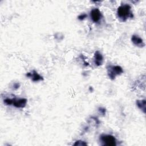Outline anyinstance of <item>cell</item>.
Instances as JSON below:
<instances>
[{
  "instance_id": "7c38bea8",
  "label": "cell",
  "mask_w": 146,
  "mask_h": 146,
  "mask_svg": "<svg viewBox=\"0 0 146 146\" xmlns=\"http://www.w3.org/2000/svg\"><path fill=\"white\" fill-rule=\"evenodd\" d=\"M14 88H19V84L18 83H15V84H14Z\"/></svg>"
},
{
  "instance_id": "ba28073f",
  "label": "cell",
  "mask_w": 146,
  "mask_h": 146,
  "mask_svg": "<svg viewBox=\"0 0 146 146\" xmlns=\"http://www.w3.org/2000/svg\"><path fill=\"white\" fill-rule=\"evenodd\" d=\"M103 57L102 54L98 51H96L94 54V63H95V64L98 66H100L103 63Z\"/></svg>"
},
{
  "instance_id": "8992f818",
  "label": "cell",
  "mask_w": 146,
  "mask_h": 146,
  "mask_svg": "<svg viewBox=\"0 0 146 146\" xmlns=\"http://www.w3.org/2000/svg\"><path fill=\"white\" fill-rule=\"evenodd\" d=\"M131 40H132V42L133 43V44L137 46H139L140 47H143L145 46V43H144L143 39L136 35H132L131 38Z\"/></svg>"
},
{
  "instance_id": "3957f363",
  "label": "cell",
  "mask_w": 146,
  "mask_h": 146,
  "mask_svg": "<svg viewBox=\"0 0 146 146\" xmlns=\"http://www.w3.org/2000/svg\"><path fill=\"white\" fill-rule=\"evenodd\" d=\"M107 73L109 78L111 79H114L117 75H120L123 73V70L119 66H107Z\"/></svg>"
},
{
  "instance_id": "8fae6325",
  "label": "cell",
  "mask_w": 146,
  "mask_h": 146,
  "mask_svg": "<svg viewBox=\"0 0 146 146\" xmlns=\"http://www.w3.org/2000/svg\"><path fill=\"white\" fill-rule=\"evenodd\" d=\"M87 17V15L86 14H80V15H79L78 17V19H80V20H83L84 19V18H86Z\"/></svg>"
},
{
  "instance_id": "277c9868",
  "label": "cell",
  "mask_w": 146,
  "mask_h": 146,
  "mask_svg": "<svg viewBox=\"0 0 146 146\" xmlns=\"http://www.w3.org/2000/svg\"><path fill=\"white\" fill-rule=\"evenodd\" d=\"M100 140L103 145L113 146L116 145V140L114 136L111 135H102L100 137Z\"/></svg>"
},
{
  "instance_id": "7a4b0ae2",
  "label": "cell",
  "mask_w": 146,
  "mask_h": 146,
  "mask_svg": "<svg viewBox=\"0 0 146 146\" xmlns=\"http://www.w3.org/2000/svg\"><path fill=\"white\" fill-rule=\"evenodd\" d=\"M4 102L7 105L13 104L14 106L17 108H23L25 107L27 100L24 98H14V99H6L4 100Z\"/></svg>"
},
{
  "instance_id": "5b68a950",
  "label": "cell",
  "mask_w": 146,
  "mask_h": 146,
  "mask_svg": "<svg viewBox=\"0 0 146 146\" xmlns=\"http://www.w3.org/2000/svg\"><path fill=\"white\" fill-rule=\"evenodd\" d=\"M90 17L94 22H98L102 17V14L98 9H94L90 12Z\"/></svg>"
},
{
  "instance_id": "52a82bcc",
  "label": "cell",
  "mask_w": 146,
  "mask_h": 146,
  "mask_svg": "<svg viewBox=\"0 0 146 146\" xmlns=\"http://www.w3.org/2000/svg\"><path fill=\"white\" fill-rule=\"evenodd\" d=\"M26 76L29 78H31L32 80L34 82H38V81L43 80L42 76H41L39 74H38L37 72L35 71V70H33L31 72H28L26 74Z\"/></svg>"
},
{
  "instance_id": "30bf717a",
  "label": "cell",
  "mask_w": 146,
  "mask_h": 146,
  "mask_svg": "<svg viewBox=\"0 0 146 146\" xmlns=\"http://www.w3.org/2000/svg\"><path fill=\"white\" fill-rule=\"evenodd\" d=\"M87 143L83 141H76V143L74 144V145H86Z\"/></svg>"
},
{
  "instance_id": "9c48e42d",
  "label": "cell",
  "mask_w": 146,
  "mask_h": 146,
  "mask_svg": "<svg viewBox=\"0 0 146 146\" xmlns=\"http://www.w3.org/2000/svg\"><path fill=\"white\" fill-rule=\"evenodd\" d=\"M136 104L137 107L143 111V112H145V100H137L136 101Z\"/></svg>"
},
{
  "instance_id": "6da1fadb",
  "label": "cell",
  "mask_w": 146,
  "mask_h": 146,
  "mask_svg": "<svg viewBox=\"0 0 146 146\" xmlns=\"http://www.w3.org/2000/svg\"><path fill=\"white\" fill-rule=\"evenodd\" d=\"M131 6L128 4H123L120 5L117 10V15L119 19L122 21H125L128 18L133 17L131 12Z\"/></svg>"
}]
</instances>
